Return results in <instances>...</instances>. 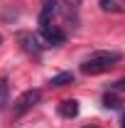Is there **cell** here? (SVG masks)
Listing matches in <instances>:
<instances>
[{
	"label": "cell",
	"mask_w": 125,
	"mask_h": 128,
	"mask_svg": "<svg viewBox=\"0 0 125 128\" xmlns=\"http://www.w3.org/2000/svg\"><path fill=\"white\" fill-rule=\"evenodd\" d=\"M123 59L120 52H91L83 62H81V72L83 74H101V72H108L115 64Z\"/></svg>",
	"instance_id": "1"
},
{
	"label": "cell",
	"mask_w": 125,
	"mask_h": 128,
	"mask_svg": "<svg viewBox=\"0 0 125 128\" xmlns=\"http://www.w3.org/2000/svg\"><path fill=\"white\" fill-rule=\"evenodd\" d=\"M39 98H42V91H39V89H27V91H25V94L20 96L15 104H12V113H15V116H22V113H27L32 106L39 101Z\"/></svg>",
	"instance_id": "2"
},
{
	"label": "cell",
	"mask_w": 125,
	"mask_h": 128,
	"mask_svg": "<svg viewBox=\"0 0 125 128\" xmlns=\"http://www.w3.org/2000/svg\"><path fill=\"white\" fill-rule=\"evenodd\" d=\"M17 42H20V47L27 54H34V57H39L42 49L47 47V44H39V37L32 34V32H17Z\"/></svg>",
	"instance_id": "3"
},
{
	"label": "cell",
	"mask_w": 125,
	"mask_h": 128,
	"mask_svg": "<svg viewBox=\"0 0 125 128\" xmlns=\"http://www.w3.org/2000/svg\"><path fill=\"white\" fill-rule=\"evenodd\" d=\"M57 0H42V10H39V30L42 27H47L49 22H52V17L57 12Z\"/></svg>",
	"instance_id": "4"
},
{
	"label": "cell",
	"mask_w": 125,
	"mask_h": 128,
	"mask_svg": "<svg viewBox=\"0 0 125 128\" xmlns=\"http://www.w3.org/2000/svg\"><path fill=\"white\" fill-rule=\"evenodd\" d=\"M42 37H44L47 44H64V42H66V34H64L62 30H57V27H52V25L42 27Z\"/></svg>",
	"instance_id": "5"
},
{
	"label": "cell",
	"mask_w": 125,
	"mask_h": 128,
	"mask_svg": "<svg viewBox=\"0 0 125 128\" xmlns=\"http://www.w3.org/2000/svg\"><path fill=\"white\" fill-rule=\"evenodd\" d=\"M59 113H62L64 118H76L78 116V101L76 98H64L62 104H59Z\"/></svg>",
	"instance_id": "6"
},
{
	"label": "cell",
	"mask_w": 125,
	"mask_h": 128,
	"mask_svg": "<svg viewBox=\"0 0 125 128\" xmlns=\"http://www.w3.org/2000/svg\"><path fill=\"white\" fill-rule=\"evenodd\" d=\"M98 5L103 12H113V15L125 12V0H98Z\"/></svg>",
	"instance_id": "7"
},
{
	"label": "cell",
	"mask_w": 125,
	"mask_h": 128,
	"mask_svg": "<svg viewBox=\"0 0 125 128\" xmlns=\"http://www.w3.org/2000/svg\"><path fill=\"white\" fill-rule=\"evenodd\" d=\"M49 84H52V86H66V84H74V74H71V72H62V74L52 76Z\"/></svg>",
	"instance_id": "8"
},
{
	"label": "cell",
	"mask_w": 125,
	"mask_h": 128,
	"mask_svg": "<svg viewBox=\"0 0 125 128\" xmlns=\"http://www.w3.org/2000/svg\"><path fill=\"white\" fill-rule=\"evenodd\" d=\"M7 94H10V84L5 76H0V111L5 108V104H7Z\"/></svg>",
	"instance_id": "9"
},
{
	"label": "cell",
	"mask_w": 125,
	"mask_h": 128,
	"mask_svg": "<svg viewBox=\"0 0 125 128\" xmlns=\"http://www.w3.org/2000/svg\"><path fill=\"white\" fill-rule=\"evenodd\" d=\"M103 106H106V108H118V106H120V101H118V98H115V96H106V98H103Z\"/></svg>",
	"instance_id": "10"
},
{
	"label": "cell",
	"mask_w": 125,
	"mask_h": 128,
	"mask_svg": "<svg viewBox=\"0 0 125 128\" xmlns=\"http://www.w3.org/2000/svg\"><path fill=\"white\" fill-rule=\"evenodd\" d=\"M110 91H120V94H123L125 91V76L118 79V81H113V84H110Z\"/></svg>",
	"instance_id": "11"
},
{
	"label": "cell",
	"mask_w": 125,
	"mask_h": 128,
	"mask_svg": "<svg viewBox=\"0 0 125 128\" xmlns=\"http://www.w3.org/2000/svg\"><path fill=\"white\" fill-rule=\"evenodd\" d=\"M83 128H98V126H83Z\"/></svg>",
	"instance_id": "12"
},
{
	"label": "cell",
	"mask_w": 125,
	"mask_h": 128,
	"mask_svg": "<svg viewBox=\"0 0 125 128\" xmlns=\"http://www.w3.org/2000/svg\"><path fill=\"white\" fill-rule=\"evenodd\" d=\"M123 128H125V113H123Z\"/></svg>",
	"instance_id": "13"
}]
</instances>
